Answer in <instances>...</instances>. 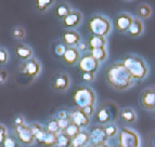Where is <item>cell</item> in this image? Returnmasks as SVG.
<instances>
[{
  "label": "cell",
  "instance_id": "cell-1",
  "mask_svg": "<svg viewBox=\"0 0 155 147\" xmlns=\"http://www.w3.org/2000/svg\"><path fill=\"white\" fill-rule=\"evenodd\" d=\"M105 81L113 90L119 92L129 90L137 83L122 62L113 63L106 68Z\"/></svg>",
  "mask_w": 155,
  "mask_h": 147
},
{
  "label": "cell",
  "instance_id": "cell-2",
  "mask_svg": "<svg viewBox=\"0 0 155 147\" xmlns=\"http://www.w3.org/2000/svg\"><path fill=\"white\" fill-rule=\"evenodd\" d=\"M136 81H142L149 75V66L142 57L136 54H128L120 61Z\"/></svg>",
  "mask_w": 155,
  "mask_h": 147
},
{
  "label": "cell",
  "instance_id": "cell-3",
  "mask_svg": "<svg viewBox=\"0 0 155 147\" xmlns=\"http://www.w3.org/2000/svg\"><path fill=\"white\" fill-rule=\"evenodd\" d=\"M118 105L113 101H105L99 106L94 113V122L100 126H105L109 123H115L119 119Z\"/></svg>",
  "mask_w": 155,
  "mask_h": 147
},
{
  "label": "cell",
  "instance_id": "cell-4",
  "mask_svg": "<svg viewBox=\"0 0 155 147\" xmlns=\"http://www.w3.org/2000/svg\"><path fill=\"white\" fill-rule=\"evenodd\" d=\"M96 100L97 96L94 91L86 85L78 87L73 93V103L75 107H78V108L83 109L87 106L94 105Z\"/></svg>",
  "mask_w": 155,
  "mask_h": 147
},
{
  "label": "cell",
  "instance_id": "cell-5",
  "mask_svg": "<svg viewBox=\"0 0 155 147\" xmlns=\"http://www.w3.org/2000/svg\"><path fill=\"white\" fill-rule=\"evenodd\" d=\"M88 29L93 36L106 37L111 34L112 23L103 15H93L88 21Z\"/></svg>",
  "mask_w": 155,
  "mask_h": 147
},
{
  "label": "cell",
  "instance_id": "cell-6",
  "mask_svg": "<svg viewBox=\"0 0 155 147\" xmlns=\"http://www.w3.org/2000/svg\"><path fill=\"white\" fill-rule=\"evenodd\" d=\"M119 144L123 147H141V139L137 131L128 126H122L119 129Z\"/></svg>",
  "mask_w": 155,
  "mask_h": 147
},
{
  "label": "cell",
  "instance_id": "cell-7",
  "mask_svg": "<svg viewBox=\"0 0 155 147\" xmlns=\"http://www.w3.org/2000/svg\"><path fill=\"white\" fill-rule=\"evenodd\" d=\"M18 72H20L21 75L25 76V77L35 79V78H37L40 75L41 65L38 62V59L31 57V59H27V61L22 62V64L18 67Z\"/></svg>",
  "mask_w": 155,
  "mask_h": 147
},
{
  "label": "cell",
  "instance_id": "cell-8",
  "mask_svg": "<svg viewBox=\"0 0 155 147\" xmlns=\"http://www.w3.org/2000/svg\"><path fill=\"white\" fill-rule=\"evenodd\" d=\"M139 103L141 108L147 111L155 110V85H150L143 89L140 93Z\"/></svg>",
  "mask_w": 155,
  "mask_h": 147
},
{
  "label": "cell",
  "instance_id": "cell-9",
  "mask_svg": "<svg viewBox=\"0 0 155 147\" xmlns=\"http://www.w3.org/2000/svg\"><path fill=\"white\" fill-rule=\"evenodd\" d=\"M99 66H100V63H99L90 53L83 55L77 63L78 70H79L81 74H86V72L96 74L99 69Z\"/></svg>",
  "mask_w": 155,
  "mask_h": 147
},
{
  "label": "cell",
  "instance_id": "cell-10",
  "mask_svg": "<svg viewBox=\"0 0 155 147\" xmlns=\"http://www.w3.org/2000/svg\"><path fill=\"white\" fill-rule=\"evenodd\" d=\"M14 133H15V137L18 143H21L25 146H31L34 143H36L35 136H34L28 124L25 123L22 126H14Z\"/></svg>",
  "mask_w": 155,
  "mask_h": 147
},
{
  "label": "cell",
  "instance_id": "cell-11",
  "mask_svg": "<svg viewBox=\"0 0 155 147\" xmlns=\"http://www.w3.org/2000/svg\"><path fill=\"white\" fill-rule=\"evenodd\" d=\"M90 134V141H89V145L96 147L99 145L106 144L109 143V137L106 136L105 131H104V126H100V124H96L94 126L91 128V130L89 131Z\"/></svg>",
  "mask_w": 155,
  "mask_h": 147
},
{
  "label": "cell",
  "instance_id": "cell-12",
  "mask_svg": "<svg viewBox=\"0 0 155 147\" xmlns=\"http://www.w3.org/2000/svg\"><path fill=\"white\" fill-rule=\"evenodd\" d=\"M71 85V78L65 72H58L51 78V87L57 92H65Z\"/></svg>",
  "mask_w": 155,
  "mask_h": 147
},
{
  "label": "cell",
  "instance_id": "cell-13",
  "mask_svg": "<svg viewBox=\"0 0 155 147\" xmlns=\"http://www.w3.org/2000/svg\"><path fill=\"white\" fill-rule=\"evenodd\" d=\"M132 20H134V16H131L128 13H118L115 18H114V27L116 28V30L118 33H127V30L129 29L130 25L132 23Z\"/></svg>",
  "mask_w": 155,
  "mask_h": 147
},
{
  "label": "cell",
  "instance_id": "cell-14",
  "mask_svg": "<svg viewBox=\"0 0 155 147\" xmlns=\"http://www.w3.org/2000/svg\"><path fill=\"white\" fill-rule=\"evenodd\" d=\"M57 139H58V134L50 133V132L47 131L46 128H44L41 131L38 132L35 135L36 143H38L39 145H41L42 147H55Z\"/></svg>",
  "mask_w": 155,
  "mask_h": 147
},
{
  "label": "cell",
  "instance_id": "cell-15",
  "mask_svg": "<svg viewBox=\"0 0 155 147\" xmlns=\"http://www.w3.org/2000/svg\"><path fill=\"white\" fill-rule=\"evenodd\" d=\"M71 113V119H72V122L75 123L76 126H78L81 130H85L87 126L90 123V117H88L85 113V111L81 108H78V107H74Z\"/></svg>",
  "mask_w": 155,
  "mask_h": 147
},
{
  "label": "cell",
  "instance_id": "cell-16",
  "mask_svg": "<svg viewBox=\"0 0 155 147\" xmlns=\"http://www.w3.org/2000/svg\"><path fill=\"white\" fill-rule=\"evenodd\" d=\"M83 21V15L79 11L73 10L71 14L64 18L62 20V25L64 26L66 29H73L79 26V24Z\"/></svg>",
  "mask_w": 155,
  "mask_h": 147
},
{
  "label": "cell",
  "instance_id": "cell-17",
  "mask_svg": "<svg viewBox=\"0 0 155 147\" xmlns=\"http://www.w3.org/2000/svg\"><path fill=\"white\" fill-rule=\"evenodd\" d=\"M62 59V62L67 66H74L78 63L80 59L79 52L76 49V46H67L66 51L64 52Z\"/></svg>",
  "mask_w": 155,
  "mask_h": 147
},
{
  "label": "cell",
  "instance_id": "cell-18",
  "mask_svg": "<svg viewBox=\"0 0 155 147\" xmlns=\"http://www.w3.org/2000/svg\"><path fill=\"white\" fill-rule=\"evenodd\" d=\"M61 40L66 46H76L78 42L81 40V37H80L78 31L73 30V29H67L62 33Z\"/></svg>",
  "mask_w": 155,
  "mask_h": 147
},
{
  "label": "cell",
  "instance_id": "cell-19",
  "mask_svg": "<svg viewBox=\"0 0 155 147\" xmlns=\"http://www.w3.org/2000/svg\"><path fill=\"white\" fill-rule=\"evenodd\" d=\"M144 33V25L143 22L138 18H134L132 23L130 25L129 29L127 30L126 34L128 35V37L130 38H139L141 37Z\"/></svg>",
  "mask_w": 155,
  "mask_h": 147
},
{
  "label": "cell",
  "instance_id": "cell-20",
  "mask_svg": "<svg viewBox=\"0 0 155 147\" xmlns=\"http://www.w3.org/2000/svg\"><path fill=\"white\" fill-rule=\"evenodd\" d=\"M119 120L126 124L134 123L138 120L137 113L132 107H124L120 109V113H119Z\"/></svg>",
  "mask_w": 155,
  "mask_h": 147
},
{
  "label": "cell",
  "instance_id": "cell-21",
  "mask_svg": "<svg viewBox=\"0 0 155 147\" xmlns=\"http://www.w3.org/2000/svg\"><path fill=\"white\" fill-rule=\"evenodd\" d=\"M89 141H90L89 131L81 130V131L72 139L71 147H86L87 145H89Z\"/></svg>",
  "mask_w": 155,
  "mask_h": 147
},
{
  "label": "cell",
  "instance_id": "cell-22",
  "mask_svg": "<svg viewBox=\"0 0 155 147\" xmlns=\"http://www.w3.org/2000/svg\"><path fill=\"white\" fill-rule=\"evenodd\" d=\"M15 54L21 61H27L33 57V49L27 44L20 43L15 46Z\"/></svg>",
  "mask_w": 155,
  "mask_h": 147
},
{
  "label": "cell",
  "instance_id": "cell-23",
  "mask_svg": "<svg viewBox=\"0 0 155 147\" xmlns=\"http://www.w3.org/2000/svg\"><path fill=\"white\" fill-rule=\"evenodd\" d=\"M72 11L73 10H72V8H71V5L67 2H60L54 7L53 12H54V15L57 16L58 18L63 20V18H66L68 14H71Z\"/></svg>",
  "mask_w": 155,
  "mask_h": 147
},
{
  "label": "cell",
  "instance_id": "cell-24",
  "mask_svg": "<svg viewBox=\"0 0 155 147\" xmlns=\"http://www.w3.org/2000/svg\"><path fill=\"white\" fill-rule=\"evenodd\" d=\"M88 46H89V51L93 49H99V48H106V41L105 37H101V36H93L91 35L88 39Z\"/></svg>",
  "mask_w": 155,
  "mask_h": 147
},
{
  "label": "cell",
  "instance_id": "cell-25",
  "mask_svg": "<svg viewBox=\"0 0 155 147\" xmlns=\"http://www.w3.org/2000/svg\"><path fill=\"white\" fill-rule=\"evenodd\" d=\"M152 15V8L147 3H140L137 7V16L140 20H147Z\"/></svg>",
  "mask_w": 155,
  "mask_h": 147
},
{
  "label": "cell",
  "instance_id": "cell-26",
  "mask_svg": "<svg viewBox=\"0 0 155 147\" xmlns=\"http://www.w3.org/2000/svg\"><path fill=\"white\" fill-rule=\"evenodd\" d=\"M54 1L55 0H34V5L38 12L45 13L54 5Z\"/></svg>",
  "mask_w": 155,
  "mask_h": 147
},
{
  "label": "cell",
  "instance_id": "cell-27",
  "mask_svg": "<svg viewBox=\"0 0 155 147\" xmlns=\"http://www.w3.org/2000/svg\"><path fill=\"white\" fill-rule=\"evenodd\" d=\"M89 53H90L99 63L104 62V61L107 59V50H106V48L93 49V50H91V51H89Z\"/></svg>",
  "mask_w": 155,
  "mask_h": 147
},
{
  "label": "cell",
  "instance_id": "cell-28",
  "mask_svg": "<svg viewBox=\"0 0 155 147\" xmlns=\"http://www.w3.org/2000/svg\"><path fill=\"white\" fill-rule=\"evenodd\" d=\"M104 126V131H105L106 136L109 137V139H113L114 137H116L119 133V128L117 126L116 123H109L105 124Z\"/></svg>",
  "mask_w": 155,
  "mask_h": 147
},
{
  "label": "cell",
  "instance_id": "cell-29",
  "mask_svg": "<svg viewBox=\"0 0 155 147\" xmlns=\"http://www.w3.org/2000/svg\"><path fill=\"white\" fill-rule=\"evenodd\" d=\"M71 143H72V139L67 136L65 133L61 132L58 134L57 139V145L55 147H71Z\"/></svg>",
  "mask_w": 155,
  "mask_h": 147
},
{
  "label": "cell",
  "instance_id": "cell-30",
  "mask_svg": "<svg viewBox=\"0 0 155 147\" xmlns=\"http://www.w3.org/2000/svg\"><path fill=\"white\" fill-rule=\"evenodd\" d=\"M46 130L50 133H53V134H59L61 133V130H60L59 123H58L57 119H50L47 121V124L45 126Z\"/></svg>",
  "mask_w": 155,
  "mask_h": 147
},
{
  "label": "cell",
  "instance_id": "cell-31",
  "mask_svg": "<svg viewBox=\"0 0 155 147\" xmlns=\"http://www.w3.org/2000/svg\"><path fill=\"white\" fill-rule=\"evenodd\" d=\"M81 131V129H80L79 126H76L75 123H71L70 126H67L66 129L64 130V131H63V133H65V134L67 135V136L68 137H71V139H74V137L76 136V135L78 134V133H79V132Z\"/></svg>",
  "mask_w": 155,
  "mask_h": 147
},
{
  "label": "cell",
  "instance_id": "cell-32",
  "mask_svg": "<svg viewBox=\"0 0 155 147\" xmlns=\"http://www.w3.org/2000/svg\"><path fill=\"white\" fill-rule=\"evenodd\" d=\"M11 34H12L13 38L16 39V40H22V39H24L26 37L25 29H24L23 27H21V26L14 27V28L12 29V31H11Z\"/></svg>",
  "mask_w": 155,
  "mask_h": 147
},
{
  "label": "cell",
  "instance_id": "cell-33",
  "mask_svg": "<svg viewBox=\"0 0 155 147\" xmlns=\"http://www.w3.org/2000/svg\"><path fill=\"white\" fill-rule=\"evenodd\" d=\"M67 46H65L63 42H57L53 46V52H54V54L59 57H62L63 54H64V52L66 51Z\"/></svg>",
  "mask_w": 155,
  "mask_h": 147
},
{
  "label": "cell",
  "instance_id": "cell-34",
  "mask_svg": "<svg viewBox=\"0 0 155 147\" xmlns=\"http://www.w3.org/2000/svg\"><path fill=\"white\" fill-rule=\"evenodd\" d=\"M57 121L59 123L61 132H63L67 126L72 123V119H71V116H68V117H65V118H57Z\"/></svg>",
  "mask_w": 155,
  "mask_h": 147
},
{
  "label": "cell",
  "instance_id": "cell-35",
  "mask_svg": "<svg viewBox=\"0 0 155 147\" xmlns=\"http://www.w3.org/2000/svg\"><path fill=\"white\" fill-rule=\"evenodd\" d=\"M1 147H20V144H18V141L16 139L8 136L1 144Z\"/></svg>",
  "mask_w": 155,
  "mask_h": 147
},
{
  "label": "cell",
  "instance_id": "cell-36",
  "mask_svg": "<svg viewBox=\"0 0 155 147\" xmlns=\"http://www.w3.org/2000/svg\"><path fill=\"white\" fill-rule=\"evenodd\" d=\"M9 53L5 48H0V65H3L8 62Z\"/></svg>",
  "mask_w": 155,
  "mask_h": 147
},
{
  "label": "cell",
  "instance_id": "cell-37",
  "mask_svg": "<svg viewBox=\"0 0 155 147\" xmlns=\"http://www.w3.org/2000/svg\"><path fill=\"white\" fill-rule=\"evenodd\" d=\"M7 137H8V130L2 123H0V146Z\"/></svg>",
  "mask_w": 155,
  "mask_h": 147
},
{
  "label": "cell",
  "instance_id": "cell-38",
  "mask_svg": "<svg viewBox=\"0 0 155 147\" xmlns=\"http://www.w3.org/2000/svg\"><path fill=\"white\" fill-rule=\"evenodd\" d=\"M147 147H155V130L149 133L147 137Z\"/></svg>",
  "mask_w": 155,
  "mask_h": 147
},
{
  "label": "cell",
  "instance_id": "cell-39",
  "mask_svg": "<svg viewBox=\"0 0 155 147\" xmlns=\"http://www.w3.org/2000/svg\"><path fill=\"white\" fill-rule=\"evenodd\" d=\"M76 49L78 50V52H86V51H88V50H89L88 42L81 41V40H80V41L78 42L77 46H76Z\"/></svg>",
  "mask_w": 155,
  "mask_h": 147
},
{
  "label": "cell",
  "instance_id": "cell-40",
  "mask_svg": "<svg viewBox=\"0 0 155 147\" xmlns=\"http://www.w3.org/2000/svg\"><path fill=\"white\" fill-rule=\"evenodd\" d=\"M96 78L94 74H91V72H86V74H81V79L85 81V82H92Z\"/></svg>",
  "mask_w": 155,
  "mask_h": 147
},
{
  "label": "cell",
  "instance_id": "cell-41",
  "mask_svg": "<svg viewBox=\"0 0 155 147\" xmlns=\"http://www.w3.org/2000/svg\"><path fill=\"white\" fill-rule=\"evenodd\" d=\"M8 72H7V69H5V68H0V85H3V83L8 80Z\"/></svg>",
  "mask_w": 155,
  "mask_h": 147
},
{
  "label": "cell",
  "instance_id": "cell-42",
  "mask_svg": "<svg viewBox=\"0 0 155 147\" xmlns=\"http://www.w3.org/2000/svg\"><path fill=\"white\" fill-rule=\"evenodd\" d=\"M83 110L85 111V113L87 115L88 117H92L94 113H96V109H94V105H90V106H87L85 108H83Z\"/></svg>",
  "mask_w": 155,
  "mask_h": 147
},
{
  "label": "cell",
  "instance_id": "cell-43",
  "mask_svg": "<svg viewBox=\"0 0 155 147\" xmlns=\"http://www.w3.org/2000/svg\"><path fill=\"white\" fill-rule=\"evenodd\" d=\"M22 124H25V120L22 116H18L14 119V121H13V128L14 126H22Z\"/></svg>",
  "mask_w": 155,
  "mask_h": 147
},
{
  "label": "cell",
  "instance_id": "cell-44",
  "mask_svg": "<svg viewBox=\"0 0 155 147\" xmlns=\"http://www.w3.org/2000/svg\"><path fill=\"white\" fill-rule=\"evenodd\" d=\"M96 147H111V146H109V144H107V143H106V144L99 145V146H96Z\"/></svg>",
  "mask_w": 155,
  "mask_h": 147
},
{
  "label": "cell",
  "instance_id": "cell-45",
  "mask_svg": "<svg viewBox=\"0 0 155 147\" xmlns=\"http://www.w3.org/2000/svg\"><path fill=\"white\" fill-rule=\"evenodd\" d=\"M113 147H123V146H122V145H120V144H119V142H117V143H116V144L114 145V146H113Z\"/></svg>",
  "mask_w": 155,
  "mask_h": 147
},
{
  "label": "cell",
  "instance_id": "cell-46",
  "mask_svg": "<svg viewBox=\"0 0 155 147\" xmlns=\"http://www.w3.org/2000/svg\"><path fill=\"white\" fill-rule=\"evenodd\" d=\"M120 1H124V2H128V1H131V0H120Z\"/></svg>",
  "mask_w": 155,
  "mask_h": 147
},
{
  "label": "cell",
  "instance_id": "cell-47",
  "mask_svg": "<svg viewBox=\"0 0 155 147\" xmlns=\"http://www.w3.org/2000/svg\"><path fill=\"white\" fill-rule=\"evenodd\" d=\"M153 116H154V119H155V110L153 111Z\"/></svg>",
  "mask_w": 155,
  "mask_h": 147
},
{
  "label": "cell",
  "instance_id": "cell-48",
  "mask_svg": "<svg viewBox=\"0 0 155 147\" xmlns=\"http://www.w3.org/2000/svg\"><path fill=\"white\" fill-rule=\"evenodd\" d=\"M86 147H93V146H91V145H87Z\"/></svg>",
  "mask_w": 155,
  "mask_h": 147
}]
</instances>
